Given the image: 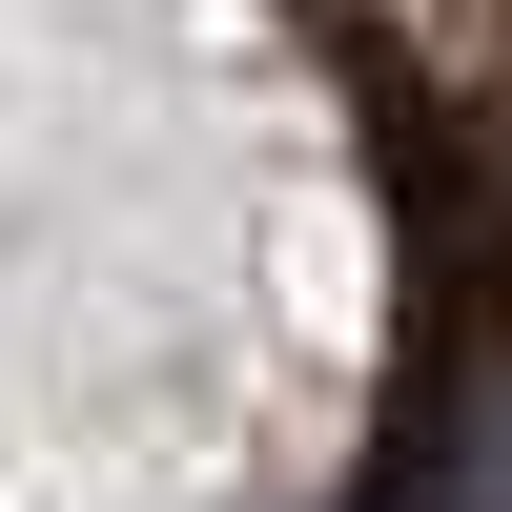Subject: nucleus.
Listing matches in <instances>:
<instances>
[]
</instances>
